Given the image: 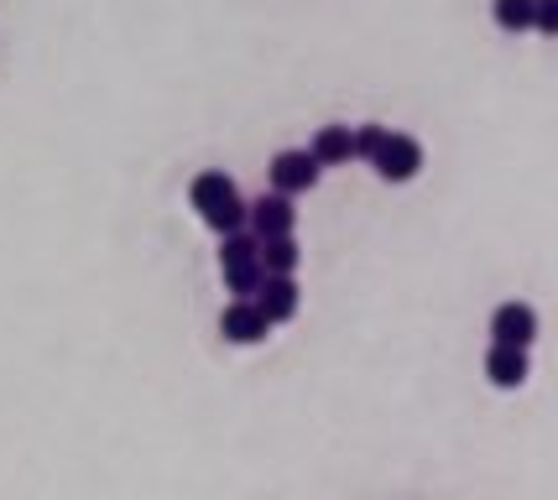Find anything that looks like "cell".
<instances>
[{
  "instance_id": "obj_7",
  "label": "cell",
  "mask_w": 558,
  "mask_h": 500,
  "mask_svg": "<svg viewBox=\"0 0 558 500\" xmlns=\"http://www.w3.org/2000/svg\"><path fill=\"white\" fill-rule=\"evenodd\" d=\"M267 318H262V308L251 303V297H235L230 308L219 313V333L230 339V344H262L267 339Z\"/></svg>"
},
{
  "instance_id": "obj_12",
  "label": "cell",
  "mask_w": 558,
  "mask_h": 500,
  "mask_svg": "<svg viewBox=\"0 0 558 500\" xmlns=\"http://www.w3.org/2000/svg\"><path fill=\"white\" fill-rule=\"evenodd\" d=\"M496 26L501 32H527L533 26V0H496Z\"/></svg>"
},
{
  "instance_id": "obj_10",
  "label": "cell",
  "mask_w": 558,
  "mask_h": 500,
  "mask_svg": "<svg viewBox=\"0 0 558 500\" xmlns=\"http://www.w3.org/2000/svg\"><path fill=\"white\" fill-rule=\"evenodd\" d=\"M256 261H262V271L292 277V271H298V261H303V251H298V240H292V235H271V240H262Z\"/></svg>"
},
{
  "instance_id": "obj_6",
  "label": "cell",
  "mask_w": 558,
  "mask_h": 500,
  "mask_svg": "<svg viewBox=\"0 0 558 500\" xmlns=\"http://www.w3.org/2000/svg\"><path fill=\"white\" fill-rule=\"evenodd\" d=\"M490 339L496 344H517V350H527L537 339V313L527 303H501V308L490 313Z\"/></svg>"
},
{
  "instance_id": "obj_13",
  "label": "cell",
  "mask_w": 558,
  "mask_h": 500,
  "mask_svg": "<svg viewBox=\"0 0 558 500\" xmlns=\"http://www.w3.org/2000/svg\"><path fill=\"white\" fill-rule=\"evenodd\" d=\"M262 277H267V271H262V261H251V266H225V286H230L235 297H251V292L262 286Z\"/></svg>"
},
{
  "instance_id": "obj_1",
  "label": "cell",
  "mask_w": 558,
  "mask_h": 500,
  "mask_svg": "<svg viewBox=\"0 0 558 500\" xmlns=\"http://www.w3.org/2000/svg\"><path fill=\"white\" fill-rule=\"evenodd\" d=\"M189 198H194L198 219H204L215 235H230V230H241L245 224V198H241V188H235L225 172H198L194 188H189Z\"/></svg>"
},
{
  "instance_id": "obj_15",
  "label": "cell",
  "mask_w": 558,
  "mask_h": 500,
  "mask_svg": "<svg viewBox=\"0 0 558 500\" xmlns=\"http://www.w3.org/2000/svg\"><path fill=\"white\" fill-rule=\"evenodd\" d=\"M533 26L543 37H554L558 32V0H533Z\"/></svg>"
},
{
  "instance_id": "obj_8",
  "label": "cell",
  "mask_w": 558,
  "mask_h": 500,
  "mask_svg": "<svg viewBox=\"0 0 558 500\" xmlns=\"http://www.w3.org/2000/svg\"><path fill=\"white\" fill-rule=\"evenodd\" d=\"M486 376H490V386H501V391L522 386L527 381V350H517V344H490Z\"/></svg>"
},
{
  "instance_id": "obj_14",
  "label": "cell",
  "mask_w": 558,
  "mask_h": 500,
  "mask_svg": "<svg viewBox=\"0 0 558 500\" xmlns=\"http://www.w3.org/2000/svg\"><path fill=\"white\" fill-rule=\"evenodd\" d=\"M381 142H387V125H361V131H355V157L371 162V157L381 151Z\"/></svg>"
},
{
  "instance_id": "obj_4",
  "label": "cell",
  "mask_w": 558,
  "mask_h": 500,
  "mask_svg": "<svg viewBox=\"0 0 558 500\" xmlns=\"http://www.w3.org/2000/svg\"><path fill=\"white\" fill-rule=\"evenodd\" d=\"M318 172H324V167L314 162V151H277V157H271V188L277 193H308L318 183Z\"/></svg>"
},
{
  "instance_id": "obj_3",
  "label": "cell",
  "mask_w": 558,
  "mask_h": 500,
  "mask_svg": "<svg viewBox=\"0 0 558 500\" xmlns=\"http://www.w3.org/2000/svg\"><path fill=\"white\" fill-rule=\"evenodd\" d=\"M371 167H376L387 183H413L417 167H423V146H417L413 136H391L387 131V142H381V151L371 157Z\"/></svg>"
},
{
  "instance_id": "obj_5",
  "label": "cell",
  "mask_w": 558,
  "mask_h": 500,
  "mask_svg": "<svg viewBox=\"0 0 558 500\" xmlns=\"http://www.w3.org/2000/svg\"><path fill=\"white\" fill-rule=\"evenodd\" d=\"M251 303L262 308V318H267V324H288V318H298V282H292V277H277V271H267V277H262V286L251 292Z\"/></svg>"
},
{
  "instance_id": "obj_9",
  "label": "cell",
  "mask_w": 558,
  "mask_h": 500,
  "mask_svg": "<svg viewBox=\"0 0 558 500\" xmlns=\"http://www.w3.org/2000/svg\"><path fill=\"white\" fill-rule=\"evenodd\" d=\"M308 151H314L318 167H344V162H355V131H350V125H324Z\"/></svg>"
},
{
  "instance_id": "obj_2",
  "label": "cell",
  "mask_w": 558,
  "mask_h": 500,
  "mask_svg": "<svg viewBox=\"0 0 558 500\" xmlns=\"http://www.w3.org/2000/svg\"><path fill=\"white\" fill-rule=\"evenodd\" d=\"M245 219H251V235L271 240V235H292L298 230V209H292L288 193H262L256 204H245Z\"/></svg>"
},
{
  "instance_id": "obj_11",
  "label": "cell",
  "mask_w": 558,
  "mask_h": 500,
  "mask_svg": "<svg viewBox=\"0 0 558 500\" xmlns=\"http://www.w3.org/2000/svg\"><path fill=\"white\" fill-rule=\"evenodd\" d=\"M256 251H262V240L245 235V230L219 235V271H225V266H251V261H256Z\"/></svg>"
}]
</instances>
